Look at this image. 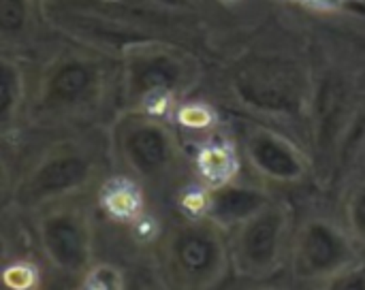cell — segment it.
<instances>
[{
  "label": "cell",
  "mask_w": 365,
  "mask_h": 290,
  "mask_svg": "<svg viewBox=\"0 0 365 290\" xmlns=\"http://www.w3.org/2000/svg\"><path fill=\"white\" fill-rule=\"evenodd\" d=\"M244 156L248 165L267 182L299 184L308 177V158L287 137L269 130L255 128L246 135Z\"/></svg>",
  "instance_id": "cell-9"
},
{
  "label": "cell",
  "mask_w": 365,
  "mask_h": 290,
  "mask_svg": "<svg viewBox=\"0 0 365 290\" xmlns=\"http://www.w3.org/2000/svg\"><path fill=\"white\" fill-rule=\"evenodd\" d=\"M272 201L274 199L269 197V192L250 184H235L233 180H229L205 190L201 216L214 220L231 233L235 227H240L244 220L255 216Z\"/></svg>",
  "instance_id": "cell-10"
},
{
  "label": "cell",
  "mask_w": 365,
  "mask_h": 290,
  "mask_svg": "<svg viewBox=\"0 0 365 290\" xmlns=\"http://www.w3.org/2000/svg\"><path fill=\"white\" fill-rule=\"evenodd\" d=\"M113 150L122 167L143 184L169 180L180 165V143L171 124L148 109H128L115 120Z\"/></svg>",
  "instance_id": "cell-2"
},
{
  "label": "cell",
  "mask_w": 365,
  "mask_h": 290,
  "mask_svg": "<svg viewBox=\"0 0 365 290\" xmlns=\"http://www.w3.org/2000/svg\"><path fill=\"white\" fill-rule=\"evenodd\" d=\"M38 248L62 276H86L92 269L94 235L88 214L77 205H47L36 222Z\"/></svg>",
  "instance_id": "cell-7"
},
{
  "label": "cell",
  "mask_w": 365,
  "mask_h": 290,
  "mask_svg": "<svg viewBox=\"0 0 365 290\" xmlns=\"http://www.w3.org/2000/svg\"><path fill=\"white\" fill-rule=\"evenodd\" d=\"M28 24H30L28 0H0V30L6 41L21 36Z\"/></svg>",
  "instance_id": "cell-14"
},
{
  "label": "cell",
  "mask_w": 365,
  "mask_h": 290,
  "mask_svg": "<svg viewBox=\"0 0 365 290\" xmlns=\"http://www.w3.org/2000/svg\"><path fill=\"white\" fill-rule=\"evenodd\" d=\"M103 66L83 56L56 60L38 83V109L51 115L83 111L103 94Z\"/></svg>",
  "instance_id": "cell-8"
},
{
  "label": "cell",
  "mask_w": 365,
  "mask_h": 290,
  "mask_svg": "<svg viewBox=\"0 0 365 290\" xmlns=\"http://www.w3.org/2000/svg\"><path fill=\"white\" fill-rule=\"evenodd\" d=\"M96 158L83 145H53L26 171L15 190V203L24 209L41 212L86 190L96 180Z\"/></svg>",
  "instance_id": "cell-4"
},
{
  "label": "cell",
  "mask_w": 365,
  "mask_h": 290,
  "mask_svg": "<svg viewBox=\"0 0 365 290\" xmlns=\"http://www.w3.org/2000/svg\"><path fill=\"white\" fill-rule=\"evenodd\" d=\"M361 257L364 250L349 227L329 218H310L291 239L289 265L295 282L331 289L338 278L364 263Z\"/></svg>",
  "instance_id": "cell-3"
},
{
  "label": "cell",
  "mask_w": 365,
  "mask_h": 290,
  "mask_svg": "<svg viewBox=\"0 0 365 290\" xmlns=\"http://www.w3.org/2000/svg\"><path fill=\"white\" fill-rule=\"evenodd\" d=\"M346 227L365 254V182H359L346 201Z\"/></svg>",
  "instance_id": "cell-15"
},
{
  "label": "cell",
  "mask_w": 365,
  "mask_h": 290,
  "mask_svg": "<svg viewBox=\"0 0 365 290\" xmlns=\"http://www.w3.org/2000/svg\"><path fill=\"white\" fill-rule=\"evenodd\" d=\"M235 165V154L225 143H210L199 154V171L210 182V186H218L233 180Z\"/></svg>",
  "instance_id": "cell-12"
},
{
  "label": "cell",
  "mask_w": 365,
  "mask_h": 290,
  "mask_svg": "<svg viewBox=\"0 0 365 290\" xmlns=\"http://www.w3.org/2000/svg\"><path fill=\"white\" fill-rule=\"evenodd\" d=\"M24 98V77L17 62L11 58H2V79H0V122L2 126H11L17 118L19 105Z\"/></svg>",
  "instance_id": "cell-11"
},
{
  "label": "cell",
  "mask_w": 365,
  "mask_h": 290,
  "mask_svg": "<svg viewBox=\"0 0 365 290\" xmlns=\"http://www.w3.org/2000/svg\"><path fill=\"white\" fill-rule=\"evenodd\" d=\"M83 286L90 289H122L124 280H122V271L103 265V267H92L86 276H83Z\"/></svg>",
  "instance_id": "cell-16"
},
{
  "label": "cell",
  "mask_w": 365,
  "mask_h": 290,
  "mask_svg": "<svg viewBox=\"0 0 365 290\" xmlns=\"http://www.w3.org/2000/svg\"><path fill=\"white\" fill-rule=\"evenodd\" d=\"M197 81V64L165 45H137L124 58V94L133 109H145L152 98L188 92Z\"/></svg>",
  "instance_id": "cell-6"
},
{
  "label": "cell",
  "mask_w": 365,
  "mask_h": 290,
  "mask_svg": "<svg viewBox=\"0 0 365 290\" xmlns=\"http://www.w3.org/2000/svg\"><path fill=\"white\" fill-rule=\"evenodd\" d=\"M160 261L171 286L212 289L233 269L229 231L205 216H192L167 231L160 246Z\"/></svg>",
  "instance_id": "cell-1"
},
{
  "label": "cell",
  "mask_w": 365,
  "mask_h": 290,
  "mask_svg": "<svg viewBox=\"0 0 365 290\" xmlns=\"http://www.w3.org/2000/svg\"><path fill=\"white\" fill-rule=\"evenodd\" d=\"M103 205L113 218L130 220V218L139 216L141 197H139V190H135V184H130V182H111V184L105 186Z\"/></svg>",
  "instance_id": "cell-13"
},
{
  "label": "cell",
  "mask_w": 365,
  "mask_h": 290,
  "mask_svg": "<svg viewBox=\"0 0 365 290\" xmlns=\"http://www.w3.org/2000/svg\"><path fill=\"white\" fill-rule=\"evenodd\" d=\"M317 2H323V4H340L344 0H317Z\"/></svg>",
  "instance_id": "cell-17"
},
{
  "label": "cell",
  "mask_w": 365,
  "mask_h": 290,
  "mask_svg": "<svg viewBox=\"0 0 365 290\" xmlns=\"http://www.w3.org/2000/svg\"><path fill=\"white\" fill-rule=\"evenodd\" d=\"M291 239L289 209L272 201L229 233L231 267L242 278L265 280L289 259Z\"/></svg>",
  "instance_id": "cell-5"
}]
</instances>
